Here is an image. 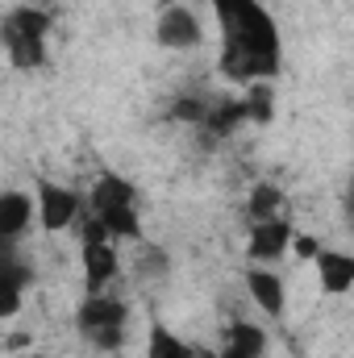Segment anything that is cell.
Masks as SVG:
<instances>
[{"label":"cell","instance_id":"obj_1","mask_svg":"<svg viewBox=\"0 0 354 358\" xmlns=\"http://www.w3.org/2000/svg\"><path fill=\"white\" fill-rule=\"evenodd\" d=\"M221 25V76L238 84H267L279 76V25L263 0H208Z\"/></svg>","mask_w":354,"mask_h":358},{"label":"cell","instance_id":"obj_2","mask_svg":"<svg viewBox=\"0 0 354 358\" xmlns=\"http://www.w3.org/2000/svg\"><path fill=\"white\" fill-rule=\"evenodd\" d=\"M88 217L113 238V242H138L142 238V221H138V200H134V183L121 176H100L88 192Z\"/></svg>","mask_w":354,"mask_h":358},{"label":"cell","instance_id":"obj_3","mask_svg":"<svg viewBox=\"0 0 354 358\" xmlns=\"http://www.w3.org/2000/svg\"><path fill=\"white\" fill-rule=\"evenodd\" d=\"M50 25H55V17L46 8H34V4H21V8L4 13V21H0V46H4V55H8V63L17 71H34V67L46 63Z\"/></svg>","mask_w":354,"mask_h":358},{"label":"cell","instance_id":"obj_4","mask_svg":"<svg viewBox=\"0 0 354 358\" xmlns=\"http://www.w3.org/2000/svg\"><path fill=\"white\" fill-rule=\"evenodd\" d=\"M76 329L96 350H121L125 346V329H129V308L121 300H108L104 292H96V296H88L80 304Z\"/></svg>","mask_w":354,"mask_h":358},{"label":"cell","instance_id":"obj_5","mask_svg":"<svg viewBox=\"0 0 354 358\" xmlns=\"http://www.w3.org/2000/svg\"><path fill=\"white\" fill-rule=\"evenodd\" d=\"M80 208H84V200H80V192H71V187H63V183H50V179H42L38 183V196H34V221H42V229H67L76 217H80Z\"/></svg>","mask_w":354,"mask_h":358},{"label":"cell","instance_id":"obj_6","mask_svg":"<svg viewBox=\"0 0 354 358\" xmlns=\"http://www.w3.org/2000/svg\"><path fill=\"white\" fill-rule=\"evenodd\" d=\"M155 38L163 50H196L204 42V29H200V17L183 4H167L155 21Z\"/></svg>","mask_w":354,"mask_h":358},{"label":"cell","instance_id":"obj_7","mask_svg":"<svg viewBox=\"0 0 354 358\" xmlns=\"http://www.w3.org/2000/svg\"><path fill=\"white\" fill-rule=\"evenodd\" d=\"M84 275H88V292H104V283L117 275V246L113 238L88 217V229H84Z\"/></svg>","mask_w":354,"mask_h":358},{"label":"cell","instance_id":"obj_8","mask_svg":"<svg viewBox=\"0 0 354 358\" xmlns=\"http://www.w3.org/2000/svg\"><path fill=\"white\" fill-rule=\"evenodd\" d=\"M292 221L288 217H271V221H255L250 225V259L255 263H271V259H279L288 246H292Z\"/></svg>","mask_w":354,"mask_h":358},{"label":"cell","instance_id":"obj_9","mask_svg":"<svg viewBox=\"0 0 354 358\" xmlns=\"http://www.w3.org/2000/svg\"><path fill=\"white\" fill-rule=\"evenodd\" d=\"M267 355V329L255 321H229L221 338V358H263Z\"/></svg>","mask_w":354,"mask_h":358},{"label":"cell","instance_id":"obj_10","mask_svg":"<svg viewBox=\"0 0 354 358\" xmlns=\"http://www.w3.org/2000/svg\"><path fill=\"white\" fill-rule=\"evenodd\" d=\"M34 225V196L29 192H0V238L21 242V234Z\"/></svg>","mask_w":354,"mask_h":358},{"label":"cell","instance_id":"obj_11","mask_svg":"<svg viewBox=\"0 0 354 358\" xmlns=\"http://www.w3.org/2000/svg\"><path fill=\"white\" fill-rule=\"evenodd\" d=\"M246 292L255 296V304L263 308L267 317H279L283 313V300H288V292H283V279L275 275V271H246Z\"/></svg>","mask_w":354,"mask_h":358},{"label":"cell","instance_id":"obj_12","mask_svg":"<svg viewBox=\"0 0 354 358\" xmlns=\"http://www.w3.org/2000/svg\"><path fill=\"white\" fill-rule=\"evenodd\" d=\"M313 259H317L321 287H325V292H334V296L351 292V283H354V259L351 255H342V250H317Z\"/></svg>","mask_w":354,"mask_h":358},{"label":"cell","instance_id":"obj_13","mask_svg":"<svg viewBox=\"0 0 354 358\" xmlns=\"http://www.w3.org/2000/svg\"><path fill=\"white\" fill-rule=\"evenodd\" d=\"M29 283H34V263H25L17 271H0V321H8L21 308V296H25Z\"/></svg>","mask_w":354,"mask_h":358},{"label":"cell","instance_id":"obj_14","mask_svg":"<svg viewBox=\"0 0 354 358\" xmlns=\"http://www.w3.org/2000/svg\"><path fill=\"white\" fill-rule=\"evenodd\" d=\"M242 121H246L242 100H217V104H204V117H200V125H204L208 134H217V138L234 134Z\"/></svg>","mask_w":354,"mask_h":358},{"label":"cell","instance_id":"obj_15","mask_svg":"<svg viewBox=\"0 0 354 358\" xmlns=\"http://www.w3.org/2000/svg\"><path fill=\"white\" fill-rule=\"evenodd\" d=\"M146 358H196V346H187L167 325H155L150 342H146Z\"/></svg>","mask_w":354,"mask_h":358},{"label":"cell","instance_id":"obj_16","mask_svg":"<svg viewBox=\"0 0 354 358\" xmlns=\"http://www.w3.org/2000/svg\"><path fill=\"white\" fill-rule=\"evenodd\" d=\"M246 208H250V225L255 221H271V217H283V192L275 183H255Z\"/></svg>","mask_w":354,"mask_h":358},{"label":"cell","instance_id":"obj_17","mask_svg":"<svg viewBox=\"0 0 354 358\" xmlns=\"http://www.w3.org/2000/svg\"><path fill=\"white\" fill-rule=\"evenodd\" d=\"M176 117H179V121H192V125H200V117H204V100H196V96L179 100V104H176Z\"/></svg>","mask_w":354,"mask_h":358}]
</instances>
